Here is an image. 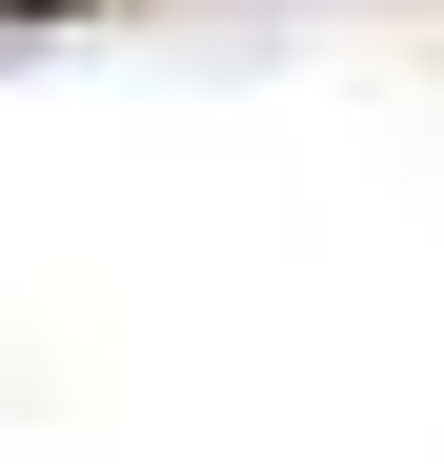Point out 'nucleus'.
<instances>
[{
	"instance_id": "f257e3e1",
	"label": "nucleus",
	"mask_w": 444,
	"mask_h": 464,
	"mask_svg": "<svg viewBox=\"0 0 444 464\" xmlns=\"http://www.w3.org/2000/svg\"><path fill=\"white\" fill-rule=\"evenodd\" d=\"M0 21H82V0H0Z\"/></svg>"
}]
</instances>
